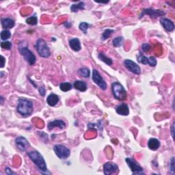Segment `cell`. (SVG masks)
<instances>
[{
  "label": "cell",
  "mask_w": 175,
  "mask_h": 175,
  "mask_svg": "<svg viewBox=\"0 0 175 175\" xmlns=\"http://www.w3.org/2000/svg\"><path fill=\"white\" fill-rule=\"evenodd\" d=\"M1 58H2V64H1V68H3L5 66V62H6V58L3 56V55H1Z\"/></svg>",
  "instance_id": "obj_37"
},
{
  "label": "cell",
  "mask_w": 175,
  "mask_h": 175,
  "mask_svg": "<svg viewBox=\"0 0 175 175\" xmlns=\"http://www.w3.org/2000/svg\"><path fill=\"white\" fill-rule=\"evenodd\" d=\"M73 86L76 90H78L80 92H85L87 90V85L85 84V82H84L83 81H75L73 84Z\"/></svg>",
  "instance_id": "obj_21"
},
{
  "label": "cell",
  "mask_w": 175,
  "mask_h": 175,
  "mask_svg": "<svg viewBox=\"0 0 175 175\" xmlns=\"http://www.w3.org/2000/svg\"><path fill=\"white\" fill-rule=\"evenodd\" d=\"M0 100H1V104H2V105H3V98L2 97V96H1V97H0Z\"/></svg>",
  "instance_id": "obj_40"
},
{
  "label": "cell",
  "mask_w": 175,
  "mask_h": 175,
  "mask_svg": "<svg viewBox=\"0 0 175 175\" xmlns=\"http://www.w3.org/2000/svg\"><path fill=\"white\" fill-rule=\"evenodd\" d=\"M169 168L170 172L172 174H174L175 172V167H174V157H172L170 161V165H169Z\"/></svg>",
  "instance_id": "obj_32"
},
{
  "label": "cell",
  "mask_w": 175,
  "mask_h": 175,
  "mask_svg": "<svg viewBox=\"0 0 175 175\" xmlns=\"http://www.w3.org/2000/svg\"><path fill=\"white\" fill-rule=\"evenodd\" d=\"M174 126H175V122H174L172 125V126H171V135H172L173 140L174 139Z\"/></svg>",
  "instance_id": "obj_36"
},
{
  "label": "cell",
  "mask_w": 175,
  "mask_h": 175,
  "mask_svg": "<svg viewBox=\"0 0 175 175\" xmlns=\"http://www.w3.org/2000/svg\"><path fill=\"white\" fill-rule=\"evenodd\" d=\"M6 173L8 174V175H13V174H15V172H14L13 171L11 170V169L10 168V167H6Z\"/></svg>",
  "instance_id": "obj_35"
},
{
  "label": "cell",
  "mask_w": 175,
  "mask_h": 175,
  "mask_svg": "<svg viewBox=\"0 0 175 175\" xmlns=\"http://www.w3.org/2000/svg\"><path fill=\"white\" fill-rule=\"evenodd\" d=\"M85 8V3L84 2H80L78 3L73 4L70 6V10L73 13H77L78 10H82Z\"/></svg>",
  "instance_id": "obj_23"
},
{
  "label": "cell",
  "mask_w": 175,
  "mask_h": 175,
  "mask_svg": "<svg viewBox=\"0 0 175 175\" xmlns=\"http://www.w3.org/2000/svg\"><path fill=\"white\" fill-rule=\"evenodd\" d=\"M17 110L18 114L23 116H29L33 113V103L25 98H19L18 101Z\"/></svg>",
  "instance_id": "obj_2"
},
{
  "label": "cell",
  "mask_w": 175,
  "mask_h": 175,
  "mask_svg": "<svg viewBox=\"0 0 175 175\" xmlns=\"http://www.w3.org/2000/svg\"><path fill=\"white\" fill-rule=\"evenodd\" d=\"M1 47L2 49L10 50L12 48V43L9 41H3L1 43Z\"/></svg>",
  "instance_id": "obj_31"
},
{
  "label": "cell",
  "mask_w": 175,
  "mask_h": 175,
  "mask_svg": "<svg viewBox=\"0 0 175 175\" xmlns=\"http://www.w3.org/2000/svg\"><path fill=\"white\" fill-rule=\"evenodd\" d=\"M55 127H58L60 129H64L66 127V123L62 120H55L49 122L48 123V129L52 130Z\"/></svg>",
  "instance_id": "obj_15"
},
{
  "label": "cell",
  "mask_w": 175,
  "mask_h": 175,
  "mask_svg": "<svg viewBox=\"0 0 175 175\" xmlns=\"http://www.w3.org/2000/svg\"><path fill=\"white\" fill-rule=\"evenodd\" d=\"M39 91L40 92V95L42 96H44L46 94V90L44 86H41L39 88Z\"/></svg>",
  "instance_id": "obj_34"
},
{
  "label": "cell",
  "mask_w": 175,
  "mask_h": 175,
  "mask_svg": "<svg viewBox=\"0 0 175 175\" xmlns=\"http://www.w3.org/2000/svg\"><path fill=\"white\" fill-rule=\"evenodd\" d=\"M116 111L117 114L121 116H128L129 114V108L128 106L125 103H122L117 106Z\"/></svg>",
  "instance_id": "obj_17"
},
{
  "label": "cell",
  "mask_w": 175,
  "mask_h": 175,
  "mask_svg": "<svg viewBox=\"0 0 175 175\" xmlns=\"http://www.w3.org/2000/svg\"><path fill=\"white\" fill-rule=\"evenodd\" d=\"M35 48L37 53L39 54L40 57L46 58L49 57L51 54L49 48L48 47L47 43L43 39H40L37 40L35 44Z\"/></svg>",
  "instance_id": "obj_5"
},
{
  "label": "cell",
  "mask_w": 175,
  "mask_h": 175,
  "mask_svg": "<svg viewBox=\"0 0 175 175\" xmlns=\"http://www.w3.org/2000/svg\"><path fill=\"white\" fill-rule=\"evenodd\" d=\"M80 29L81 31H82L84 33H87V29L89 28V25L86 22H81V23L79 25Z\"/></svg>",
  "instance_id": "obj_30"
},
{
  "label": "cell",
  "mask_w": 175,
  "mask_h": 175,
  "mask_svg": "<svg viewBox=\"0 0 175 175\" xmlns=\"http://www.w3.org/2000/svg\"><path fill=\"white\" fill-rule=\"evenodd\" d=\"M148 147L152 151H157L160 147V142L156 138H151L148 142Z\"/></svg>",
  "instance_id": "obj_20"
},
{
  "label": "cell",
  "mask_w": 175,
  "mask_h": 175,
  "mask_svg": "<svg viewBox=\"0 0 175 175\" xmlns=\"http://www.w3.org/2000/svg\"><path fill=\"white\" fill-rule=\"evenodd\" d=\"M114 32V29H106V30L104 31L103 33H102L101 40H107L111 34H112Z\"/></svg>",
  "instance_id": "obj_27"
},
{
  "label": "cell",
  "mask_w": 175,
  "mask_h": 175,
  "mask_svg": "<svg viewBox=\"0 0 175 175\" xmlns=\"http://www.w3.org/2000/svg\"><path fill=\"white\" fill-rule=\"evenodd\" d=\"M142 49L143 52L144 53H148L151 49V47L150 45V44L148 43H144L142 46Z\"/></svg>",
  "instance_id": "obj_33"
},
{
  "label": "cell",
  "mask_w": 175,
  "mask_h": 175,
  "mask_svg": "<svg viewBox=\"0 0 175 175\" xmlns=\"http://www.w3.org/2000/svg\"><path fill=\"white\" fill-rule=\"evenodd\" d=\"M73 88L72 84L69 82H63L59 84V89L63 92H68Z\"/></svg>",
  "instance_id": "obj_25"
},
{
  "label": "cell",
  "mask_w": 175,
  "mask_h": 175,
  "mask_svg": "<svg viewBox=\"0 0 175 175\" xmlns=\"http://www.w3.org/2000/svg\"><path fill=\"white\" fill-rule=\"evenodd\" d=\"M111 91L115 99L119 100H124L127 97V93L121 83L114 82L111 84Z\"/></svg>",
  "instance_id": "obj_3"
},
{
  "label": "cell",
  "mask_w": 175,
  "mask_h": 175,
  "mask_svg": "<svg viewBox=\"0 0 175 175\" xmlns=\"http://www.w3.org/2000/svg\"><path fill=\"white\" fill-rule=\"evenodd\" d=\"M26 23L30 25H36L38 23V18L36 16H32L26 19Z\"/></svg>",
  "instance_id": "obj_29"
},
{
  "label": "cell",
  "mask_w": 175,
  "mask_h": 175,
  "mask_svg": "<svg viewBox=\"0 0 175 175\" xmlns=\"http://www.w3.org/2000/svg\"><path fill=\"white\" fill-rule=\"evenodd\" d=\"M18 51L25 60L29 63V65L32 66L35 64L36 58L33 52L28 49V46H24L23 44L22 45V44L20 43L18 45Z\"/></svg>",
  "instance_id": "obj_4"
},
{
  "label": "cell",
  "mask_w": 175,
  "mask_h": 175,
  "mask_svg": "<svg viewBox=\"0 0 175 175\" xmlns=\"http://www.w3.org/2000/svg\"><path fill=\"white\" fill-rule=\"evenodd\" d=\"M98 58L100 59V60H101L103 62L106 63L107 65L108 66H111V64H113V60L112 59L106 56V55L103 54V53H100L98 55Z\"/></svg>",
  "instance_id": "obj_22"
},
{
  "label": "cell",
  "mask_w": 175,
  "mask_h": 175,
  "mask_svg": "<svg viewBox=\"0 0 175 175\" xmlns=\"http://www.w3.org/2000/svg\"><path fill=\"white\" fill-rule=\"evenodd\" d=\"M54 151L58 157L61 159L68 158L70 155V151L68 148L62 144H57L54 147Z\"/></svg>",
  "instance_id": "obj_6"
},
{
  "label": "cell",
  "mask_w": 175,
  "mask_h": 175,
  "mask_svg": "<svg viewBox=\"0 0 175 175\" xmlns=\"http://www.w3.org/2000/svg\"><path fill=\"white\" fill-rule=\"evenodd\" d=\"M14 25H15V22L13 19L10 18H4L2 19V25L4 29H11L13 28Z\"/></svg>",
  "instance_id": "obj_18"
},
{
  "label": "cell",
  "mask_w": 175,
  "mask_h": 175,
  "mask_svg": "<svg viewBox=\"0 0 175 175\" xmlns=\"http://www.w3.org/2000/svg\"><path fill=\"white\" fill-rule=\"evenodd\" d=\"M64 25L66 28H70L72 26V24L69 23V22H66V23H64Z\"/></svg>",
  "instance_id": "obj_38"
},
{
  "label": "cell",
  "mask_w": 175,
  "mask_h": 175,
  "mask_svg": "<svg viewBox=\"0 0 175 175\" xmlns=\"http://www.w3.org/2000/svg\"><path fill=\"white\" fill-rule=\"evenodd\" d=\"M144 15H148L152 19L158 18L159 17H163L166 15V13L164 11L161 10H155L152 8H147L142 10V13L140 15V18L143 17Z\"/></svg>",
  "instance_id": "obj_8"
},
{
  "label": "cell",
  "mask_w": 175,
  "mask_h": 175,
  "mask_svg": "<svg viewBox=\"0 0 175 175\" xmlns=\"http://www.w3.org/2000/svg\"><path fill=\"white\" fill-rule=\"evenodd\" d=\"M28 157L30 158L32 161L34 163V164L39 169L40 172L43 174H50L47 170L45 160H44L43 155L37 151H32L28 152Z\"/></svg>",
  "instance_id": "obj_1"
},
{
  "label": "cell",
  "mask_w": 175,
  "mask_h": 175,
  "mask_svg": "<svg viewBox=\"0 0 175 175\" xmlns=\"http://www.w3.org/2000/svg\"><path fill=\"white\" fill-rule=\"evenodd\" d=\"M137 61H138L140 63L144 65L148 64L152 67H155L156 65H157V59H156L155 57L151 56L148 58L147 56H144L141 52L137 56Z\"/></svg>",
  "instance_id": "obj_10"
},
{
  "label": "cell",
  "mask_w": 175,
  "mask_h": 175,
  "mask_svg": "<svg viewBox=\"0 0 175 175\" xmlns=\"http://www.w3.org/2000/svg\"><path fill=\"white\" fill-rule=\"evenodd\" d=\"M124 65L126 69H127L130 72L136 74V75H140L141 73V69L139 65L131 59H125L124 61Z\"/></svg>",
  "instance_id": "obj_11"
},
{
  "label": "cell",
  "mask_w": 175,
  "mask_h": 175,
  "mask_svg": "<svg viewBox=\"0 0 175 175\" xmlns=\"http://www.w3.org/2000/svg\"><path fill=\"white\" fill-rule=\"evenodd\" d=\"M59 99L58 97V96L54 94V93H51V95L48 96V97L47 99V102L48 103V105L54 107L55 106H56L58 103L59 102Z\"/></svg>",
  "instance_id": "obj_19"
},
{
  "label": "cell",
  "mask_w": 175,
  "mask_h": 175,
  "mask_svg": "<svg viewBox=\"0 0 175 175\" xmlns=\"http://www.w3.org/2000/svg\"><path fill=\"white\" fill-rule=\"evenodd\" d=\"M92 81L98 85V86L102 89L103 90H106L107 87V85L105 80H103V77L96 69H93L92 70Z\"/></svg>",
  "instance_id": "obj_7"
},
{
  "label": "cell",
  "mask_w": 175,
  "mask_h": 175,
  "mask_svg": "<svg viewBox=\"0 0 175 175\" xmlns=\"http://www.w3.org/2000/svg\"><path fill=\"white\" fill-rule=\"evenodd\" d=\"M15 144L18 149L23 152L26 151V150L29 147V143L28 140L23 136L17 137L15 140Z\"/></svg>",
  "instance_id": "obj_13"
},
{
  "label": "cell",
  "mask_w": 175,
  "mask_h": 175,
  "mask_svg": "<svg viewBox=\"0 0 175 175\" xmlns=\"http://www.w3.org/2000/svg\"><path fill=\"white\" fill-rule=\"evenodd\" d=\"M78 74H79L80 76L82 77L88 78L90 75V69L87 68V67H83V68H81L78 70Z\"/></svg>",
  "instance_id": "obj_24"
},
{
  "label": "cell",
  "mask_w": 175,
  "mask_h": 175,
  "mask_svg": "<svg viewBox=\"0 0 175 175\" xmlns=\"http://www.w3.org/2000/svg\"><path fill=\"white\" fill-rule=\"evenodd\" d=\"M124 39L122 36H118L117 38L114 39L112 41V44L114 47H120L122 45V43H123Z\"/></svg>",
  "instance_id": "obj_26"
},
{
  "label": "cell",
  "mask_w": 175,
  "mask_h": 175,
  "mask_svg": "<svg viewBox=\"0 0 175 175\" xmlns=\"http://www.w3.org/2000/svg\"><path fill=\"white\" fill-rule=\"evenodd\" d=\"M4 73H3V71H1L0 72V77H1V78H2L3 77V75H4Z\"/></svg>",
  "instance_id": "obj_39"
},
{
  "label": "cell",
  "mask_w": 175,
  "mask_h": 175,
  "mask_svg": "<svg viewBox=\"0 0 175 175\" xmlns=\"http://www.w3.org/2000/svg\"><path fill=\"white\" fill-rule=\"evenodd\" d=\"M160 23L167 32H172L174 29V24L173 22L167 18H162Z\"/></svg>",
  "instance_id": "obj_14"
},
{
  "label": "cell",
  "mask_w": 175,
  "mask_h": 175,
  "mask_svg": "<svg viewBox=\"0 0 175 175\" xmlns=\"http://www.w3.org/2000/svg\"><path fill=\"white\" fill-rule=\"evenodd\" d=\"M11 37V33L8 29H4L1 32V39L6 41V40L9 39Z\"/></svg>",
  "instance_id": "obj_28"
},
{
  "label": "cell",
  "mask_w": 175,
  "mask_h": 175,
  "mask_svg": "<svg viewBox=\"0 0 175 175\" xmlns=\"http://www.w3.org/2000/svg\"><path fill=\"white\" fill-rule=\"evenodd\" d=\"M125 162L127 163L129 167L131 169L132 174L133 175L135 174H144V169L142 167H141L139 164L134 161V160L131 158L126 157L125 159Z\"/></svg>",
  "instance_id": "obj_9"
},
{
  "label": "cell",
  "mask_w": 175,
  "mask_h": 175,
  "mask_svg": "<svg viewBox=\"0 0 175 175\" xmlns=\"http://www.w3.org/2000/svg\"><path fill=\"white\" fill-rule=\"evenodd\" d=\"M103 172L106 175H111L119 172L118 166L113 162H107L103 165Z\"/></svg>",
  "instance_id": "obj_12"
},
{
  "label": "cell",
  "mask_w": 175,
  "mask_h": 175,
  "mask_svg": "<svg viewBox=\"0 0 175 175\" xmlns=\"http://www.w3.org/2000/svg\"><path fill=\"white\" fill-rule=\"evenodd\" d=\"M69 46L73 51L78 52L81 49L80 40L77 38H73L69 40Z\"/></svg>",
  "instance_id": "obj_16"
}]
</instances>
